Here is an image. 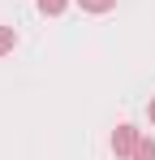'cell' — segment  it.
<instances>
[{
  "instance_id": "cell-1",
  "label": "cell",
  "mask_w": 155,
  "mask_h": 160,
  "mask_svg": "<svg viewBox=\"0 0 155 160\" xmlns=\"http://www.w3.org/2000/svg\"><path fill=\"white\" fill-rule=\"evenodd\" d=\"M112 152H116V156H134V152H138V130H134V126H116Z\"/></svg>"
},
{
  "instance_id": "cell-2",
  "label": "cell",
  "mask_w": 155,
  "mask_h": 160,
  "mask_svg": "<svg viewBox=\"0 0 155 160\" xmlns=\"http://www.w3.org/2000/svg\"><path fill=\"white\" fill-rule=\"evenodd\" d=\"M13 43H17L13 26H0V56H4V52H13Z\"/></svg>"
},
{
  "instance_id": "cell-3",
  "label": "cell",
  "mask_w": 155,
  "mask_h": 160,
  "mask_svg": "<svg viewBox=\"0 0 155 160\" xmlns=\"http://www.w3.org/2000/svg\"><path fill=\"white\" fill-rule=\"evenodd\" d=\"M134 160H155V143H151V138H138V152H134Z\"/></svg>"
},
{
  "instance_id": "cell-4",
  "label": "cell",
  "mask_w": 155,
  "mask_h": 160,
  "mask_svg": "<svg viewBox=\"0 0 155 160\" xmlns=\"http://www.w3.org/2000/svg\"><path fill=\"white\" fill-rule=\"evenodd\" d=\"M78 4H82V9H91V13H103V9H112L116 0H78Z\"/></svg>"
},
{
  "instance_id": "cell-5",
  "label": "cell",
  "mask_w": 155,
  "mask_h": 160,
  "mask_svg": "<svg viewBox=\"0 0 155 160\" xmlns=\"http://www.w3.org/2000/svg\"><path fill=\"white\" fill-rule=\"evenodd\" d=\"M39 9H43V13H52V18H56V13H65V0H39Z\"/></svg>"
},
{
  "instance_id": "cell-6",
  "label": "cell",
  "mask_w": 155,
  "mask_h": 160,
  "mask_svg": "<svg viewBox=\"0 0 155 160\" xmlns=\"http://www.w3.org/2000/svg\"><path fill=\"white\" fill-rule=\"evenodd\" d=\"M151 121H155V100H151Z\"/></svg>"
}]
</instances>
